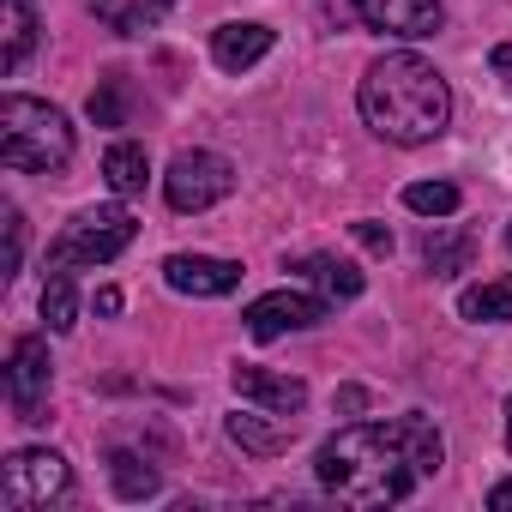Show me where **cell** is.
<instances>
[{
    "instance_id": "obj_1",
    "label": "cell",
    "mask_w": 512,
    "mask_h": 512,
    "mask_svg": "<svg viewBox=\"0 0 512 512\" xmlns=\"http://www.w3.org/2000/svg\"><path fill=\"white\" fill-rule=\"evenodd\" d=\"M440 458H446L440 428L410 410L398 422H356L332 434L314 458V476L350 506H398L422 476L440 470Z\"/></svg>"
},
{
    "instance_id": "obj_2",
    "label": "cell",
    "mask_w": 512,
    "mask_h": 512,
    "mask_svg": "<svg viewBox=\"0 0 512 512\" xmlns=\"http://www.w3.org/2000/svg\"><path fill=\"white\" fill-rule=\"evenodd\" d=\"M356 109H362V121H368L380 139H392V145H428V139H440L446 121H452V91H446V79L434 73V61L398 49V55H380V61L362 73Z\"/></svg>"
},
{
    "instance_id": "obj_3",
    "label": "cell",
    "mask_w": 512,
    "mask_h": 512,
    "mask_svg": "<svg viewBox=\"0 0 512 512\" xmlns=\"http://www.w3.org/2000/svg\"><path fill=\"white\" fill-rule=\"evenodd\" d=\"M0 163L25 175H61L73 163V127L43 97H0Z\"/></svg>"
},
{
    "instance_id": "obj_4",
    "label": "cell",
    "mask_w": 512,
    "mask_h": 512,
    "mask_svg": "<svg viewBox=\"0 0 512 512\" xmlns=\"http://www.w3.org/2000/svg\"><path fill=\"white\" fill-rule=\"evenodd\" d=\"M133 235H139V223H133L127 205H91L61 229V241L49 247V266H67V272L73 266H103V260L133 247Z\"/></svg>"
},
{
    "instance_id": "obj_5",
    "label": "cell",
    "mask_w": 512,
    "mask_h": 512,
    "mask_svg": "<svg viewBox=\"0 0 512 512\" xmlns=\"http://www.w3.org/2000/svg\"><path fill=\"white\" fill-rule=\"evenodd\" d=\"M73 494V470L61 452L49 446H19L7 464H0V500L13 512H37V506H55Z\"/></svg>"
},
{
    "instance_id": "obj_6",
    "label": "cell",
    "mask_w": 512,
    "mask_h": 512,
    "mask_svg": "<svg viewBox=\"0 0 512 512\" xmlns=\"http://www.w3.org/2000/svg\"><path fill=\"white\" fill-rule=\"evenodd\" d=\"M163 193L175 211H211L217 199L235 193V163L217 157V151H181L163 175Z\"/></svg>"
},
{
    "instance_id": "obj_7",
    "label": "cell",
    "mask_w": 512,
    "mask_h": 512,
    "mask_svg": "<svg viewBox=\"0 0 512 512\" xmlns=\"http://www.w3.org/2000/svg\"><path fill=\"white\" fill-rule=\"evenodd\" d=\"M49 386H55L49 344H43V338H19L13 356H7V404H13V416H19V422H43Z\"/></svg>"
},
{
    "instance_id": "obj_8",
    "label": "cell",
    "mask_w": 512,
    "mask_h": 512,
    "mask_svg": "<svg viewBox=\"0 0 512 512\" xmlns=\"http://www.w3.org/2000/svg\"><path fill=\"white\" fill-rule=\"evenodd\" d=\"M241 320H247V332L260 338V344H272V338H284V332H308V326H320V320H326V302L308 296V290H272V296L253 302Z\"/></svg>"
},
{
    "instance_id": "obj_9",
    "label": "cell",
    "mask_w": 512,
    "mask_h": 512,
    "mask_svg": "<svg viewBox=\"0 0 512 512\" xmlns=\"http://www.w3.org/2000/svg\"><path fill=\"white\" fill-rule=\"evenodd\" d=\"M350 13L368 31H386V37H404V43H422L446 25L440 0H350Z\"/></svg>"
},
{
    "instance_id": "obj_10",
    "label": "cell",
    "mask_w": 512,
    "mask_h": 512,
    "mask_svg": "<svg viewBox=\"0 0 512 512\" xmlns=\"http://www.w3.org/2000/svg\"><path fill=\"white\" fill-rule=\"evenodd\" d=\"M229 386H235L241 404H260V410H278V416H302L308 410V380H296V374H272V368L241 362L229 374Z\"/></svg>"
},
{
    "instance_id": "obj_11",
    "label": "cell",
    "mask_w": 512,
    "mask_h": 512,
    "mask_svg": "<svg viewBox=\"0 0 512 512\" xmlns=\"http://www.w3.org/2000/svg\"><path fill=\"white\" fill-rule=\"evenodd\" d=\"M163 278L169 290L181 296H229L241 284V266L235 260H211V253H169L163 260Z\"/></svg>"
},
{
    "instance_id": "obj_12",
    "label": "cell",
    "mask_w": 512,
    "mask_h": 512,
    "mask_svg": "<svg viewBox=\"0 0 512 512\" xmlns=\"http://www.w3.org/2000/svg\"><path fill=\"white\" fill-rule=\"evenodd\" d=\"M223 434H229L241 452L278 458V452H290V440H296V416H278V410H235V416L223 422Z\"/></svg>"
},
{
    "instance_id": "obj_13",
    "label": "cell",
    "mask_w": 512,
    "mask_h": 512,
    "mask_svg": "<svg viewBox=\"0 0 512 512\" xmlns=\"http://www.w3.org/2000/svg\"><path fill=\"white\" fill-rule=\"evenodd\" d=\"M266 55H272V25H217L211 31V61L223 73H247Z\"/></svg>"
},
{
    "instance_id": "obj_14",
    "label": "cell",
    "mask_w": 512,
    "mask_h": 512,
    "mask_svg": "<svg viewBox=\"0 0 512 512\" xmlns=\"http://www.w3.org/2000/svg\"><path fill=\"white\" fill-rule=\"evenodd\" d=\"M0 73H19L31 43H37V13H31V0H0Z\"/></svg>"
},
{
    "instance_id": "obj_15",
    "label": "cell",
    "mask_w": 512,
    "mask_h": 512,
    "mask_svg": "<svg viewBox=\"0 0 512 512\" xmlns=\"http://www.w3.org/2000/svg\"><path fill=\"white\" fill-rule=\"evenodd\" d=\"M296 272L314 290H326V302H356L362 296V272L350 260H332V253H308V260H296Z\"/></svg>"
},
{
    "instance_id": "obj_16",
    "label": "cell",
    "mask_w": 512,
    "mask_h": 512,
    "mask_svg": "<svg viewBox=\"0 0 512 512\" xmlns=\"http://www.w3.org/2000/svg\"><path fill=\"white\" fill-rule=\"evenodd\" d=\"M103 181L127 199V193H139L145 181H151V157H145V145H133V139H115L109 151H103Z\"/></svg>"
},
{
    "instance_id": "obj_17",
    "label": "cell",
    "mask_w": 512,
    "mask_h": 512,
    "mask_svg": "<svg viewBox=\"0 0 512 512\" xmlns=\"http://www.w3.org/2000/svg\"><path fill=\"white\" fill-rule=\"evenodd\" d=\"M109 482H115V494H121V500H151V494L163 488V476H157L139 452H127V446H115V452H109Z\"/></svg>"
},
{
    "instance_id": "obj_18",
    "label": "cell",
    "mask_w": 512,
    "mask_h": 512,
    "mask_svg": "<svg viewBox=\"0 0 512 512\" xmlns=\"http://www.w3.org/2000/svg\"><path fill=\"white\" fill-rule=\"evenodd\" d=\"M422 260H428L434 278H458V272L470 266V235H464V229H428Z\"/></svg>"
},
{
    "instance_id": "obj_19",
    "label": "cell",
    "mask_w": 512,
    "mask_h": 512,
    "mask_svg": "<svg viewBox=\"0 0 512 512\" xmlns=\"http://www.w3.org/2000/svg\"><path fill=\"white\" fill-rule=\"evenodd\" d=\"M43 320H49V332H73V326H79V296H73V272H67V266H49Z\"/></svg>"
},
{
    "instance_id": "obj_20",
    "label": "cell",
    "mask_w": 512,
    "mask_h": 512,
    "mask_svg": "<svg viewBox=\"0 0 512 512\" xmlns=\"http://www.w3.org/2000/svg\"><path fill=\"white\" fill-rule=\"evenodd\" d=\"M458 314L476 320V326L512 320V284H476V290H464V296H458Z\"/></svg>"
},
{
    "instance_id": "obj_21",
    "label": "cell",
    "mask_w": 512,
    "mask_h": 512,
    "mask_svg": "<svg viewBox=\"0 0 512 512\" xmlns=\"http://www.w3.org/2000/svg\"><path fill=\"white\" fill-rule=\"evenodd\" d=\"M127 115H133L127 79H121V73H109V79L91 91V121H97V127H127Z\"/></svg>"
},
{
    "instance_id": "obj_22",
    "label": "cell",
    "mask_w": 512,
    "mask_h": 512,
    "mask_svg": "<svg viewBox=\"0 0 512 512\" xmlns=\"http://www.w3.org/2000/svg\"><path fill=\"white\" fill-rule=\"evenodd\" d=\"M404 205L416 217H452L458 211V187L452 181H416V187H404Z\"/></svg>"
},
{
    "instance_id": "obj_23",
    "label": "cell",
    "mask_w": 512,
    "mask_h": 512,
    "mask_svg": "<svg viewBox=\"0 0 512 512\" xmlns=\"http://www.w3.org/2000/svg\"><path fill=\"white\" fill-rule=\"evenodd\" d=\"M175 7V0H133V7H115V37H145V31H157L163 25V13Z\"/></svg>"
},
{
    "instance_id": "obj_24",
    "label": "cell",
    "mask_w": 512,
    "mask_h": 512,
    "mask_svg": "<svg viewBox=\"0 0 512 512\" xmlns=\"http://www.w3.org/2000/svg\"><path fill=\"white\" fill-rule=\"evenodd\" d=\"M0 223H7V278L19 272V260H25V211L19 205H7L0 211Z\"/></svg>"
},
{
    "instance_id": "obj_25",
    "label": "cell",
    "mask_w": 512,
    "mask_h": 512,
    "mask_svg": "<svg viewBox=\"0 0 512 512\" xmlns=\"http://www.w3.org/2000/svg\"><path fill=\"white\" fill-rule=\"evenodd\" d=\"M350 235L368 247V253H392V229L386 223H374V217H362V223H350Z\"/></svg>"
},
{
    "instance_id": "obj_26",
    "label": "cell",
    "mask_w": 512,
    "mask_h": 512,
    "mask_svg": "<svg viewBox=\"0 0 512 512\" xmlns=\"http://www.w3.org/2000/svg\"><path fill=\"white\" fill-rule=\"evenodd\" d=\"M338 410H344V416L368 410V392H362V386H344V392H338Z\"/></svg>"
},
{
    "instance_id": "obj_27",
    "label": "cell",
    "mask_w": 512,
    "mask_h": 512,
    "mask_svg": "<svg viewBox=\"0 0 512 512\" xmlns=\"http://www.w3.org/2000/svg\"><path fill=\"white\" fill-rule=\"evenodd\" d=\"M488 512H512V476L488 488Z\"/></svg>"
},
{
    "instance_id": "obj_28",
    "label": "cell",
    "mask_w": 512,
    "mask_h": 512,
    "mask_svg": "<svg viewBox=\"0 0 512 512\" xmlns=\"http://www.w3.org/2000/svg\"><path fill=\"white\" fill-rule=\"evenodd\" d=\"M97 314H121V290H97Z\"/></svg>"
},
{
    "instance_id": "obj_29",
    "label": "cell",
    "mask_w": 512,
    "mask_h": 512,
    "mask_svg": "<svg viewBox=\"0 0 512 512\" xmlns=\"http://www.w3.org/2000/svg\"><path fill=\"white\" fill-rule=\"evenodd\" d=\"M494 73H500V79H512V43H500V49H494Z\"/></svg>"
},
{
    "instance_id": "obj_30",
    "label": "cell",
    "mask_w": 512,
    "mask_h": 512,
    "mask_svg": "<svg viewBox=\"0 0 512 512\" xmlns=\"http://www.w3.org/2000/svg\"><path fill=\"white\" fill-rule=\"evenodd\" d=\"M91 13H103V19H115V0H91Z\"/></svg>"
},
{
    "instance_id": "obj_31",
    "label": "cell",
    "mask_w": 512,
    "mask_h": 512,
    "mask_svg": "<svg viewBox=\"0 0 512 512\" xmlns=\"http://www.w3.org/2000/svg\"><path fill=\"white\" fill-rule=\"evenodd\" d=\"M506 452H512V398H506Z\"/></svg>"
},
{
    "instance_id": "obj_32",
    "label": "cell",
    "mask_w": 512,
    "mask_h": 512,
    "mask_svg": "<svg viewBox=\"0 0 512 512\" xmlns=\"http://www.w3.org/2000/svg\"><path fill=\"white\" fill-rule=\"evenodd\" d=\"M506 247H512V223H506Z\"/></svg>"
}]
</instances>
